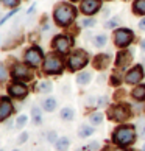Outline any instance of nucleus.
Wrapping results in <instances>:
<instances>
[{"instance_id": "f257e3e1", "label": "nucleus", "mask_w": 145, "mask_h": 151, "mask_svg": "<svg viewBox=\"0 0 145 151\" xmlns=\"http://www.w3.org/2000/svg\"><path fill=\"white\" fill-rule=\"evenodd\" d=\"M76 17V8L70 3H59L53 11V19L58 27H69Z\"/></svg>"}, {"instance_id": "f03ea898", "label": "nucleus", "mask_w": 145, "mask_h": 151, "mask_svg": "<svg viewBox=\"0 0 145 151\" xmlns=\"http://www.w3.org/2000/svg\"><path fill=\"white\" fill-rule=\"evenodd\" d=\"M113 142L120 147H130L136 142V128L133 125H122L113 132Z\"/></svg>"}, {"instance_id": "7ed1b4c3", "label": "nucleus", "mask_w": 145, "mask_h": 151, "mask_svg": "<svg viewBox=\"0 0 145 151\" xmlns=\"http://www.w3.org/2000/svg\"><path fill=\"white\" fill-rule=\"evenodd\" d=\"M42 69L47 75H61L64 70V63L58 55H48L42 64Z\"/></svg>"}, {"instance_id": "20e7f679", "label": "nucleus", "mask_w": 145, "mask_h": 151, "mask_svg": "<svg viewBox=\"0 0 145 151\" xmlns=\"http://www.w3.org/2000/svg\"><path fill=\"white\" fill-rule=\"evenodd\" d=\"M89 63V53L84 52V50H75L74 53L70 55V58L67 61L69 64V70L70 72H76V70H81L83 67H86Z\"/></svg>"}, {"instance_id": "39448f33", "label": "nucleus", "mask_w": 145, "mask_h": 151, "mask_svg": "<svg viewBox=\"0 0 145 151\" xmlns=\"http://www.w3.org/2000/svg\"><path fill=\"white\" fill-rule=\"evenodd\" d=\"M108 117L109 120H114V122H125L126 119L131 117V109L128 104H115L109 109Z\"/></svg>"}, {"instance_id": "423d86ee", "label": "nucleus", "mask_w": 145, "mask_h": 151, "mask_svg": "<svg viewBox=\"0 0 145 151\" xmlns=\"http://www.w3.org/2000/svg\"><path fill=\"white\" fill-rule=\"evenodd\" d=\"M134 41V33L128 28H119L114 33V44L120 48H126Z\"/></svg>"}, {"instance_id": "0eeeda50", "label": "nucleus", "mask_w": 145, "mask_h": 151, "mask_svg": "<svg viewBox=\"0 0 145 151\" xmlns=\"http://www.w3.org/2000/svg\"><path fill=\"white\" fill-rule=\"evenodd\" d=\"M24 59H25V63L28 64L30 67H38L39 64L42 63V59H44L42 50L39 48V47H30V48L25 52Z\"/></svg>"}, {"instance_id": "6e6552de", "label": "nucleus", "mask_w": 145, "mask_h": 151, "mask_svg": "<svg viewBox=\"0 0 145 151\" xmlns=\"http://www.w3.org/2000/svg\"><path fill=\"white\" fill-rule=\"evenodd\" d=\"M52 47H53L55 52L64 55V53H67L72 47V39L66 35H58V36H55L53 42H52Z\"/></svg>"}, {"instance_id": "1a4fd4ad", "label": "nucleus", "mask_w": 145, "mask_h": 151, "mask_svg": "<svg viewBox=\"0 0 145 151\" xmlns=\"http://www.w3.org/2000/svg\"><path fill=\"white\" fill-rule=\"evenodd\" d=\"M11 76L14 78L16 81H30L33 78V73L30 72V69L25 64H16L11 70Z\"/></svg>"}, {"instance_id": "9d476101", "label": "nucleus", "mask_w": 145, "mask_h": 151, "mask_svg": "<svg viewBox=\"0 0 145 151\" xmlns=\"http://www.w3.org/2000/svg\"><path fill=\"white\" fill-rule=\"evenodd\" d=\"M8 93H9V97H13V98L22 100L28 95V87H27L24 83L16 81V83H11L8 86Z\"/></svg>"}, {"instance_id": "9b49d317", "label": "nucleus", "mask_w": 145, "mask_h": 151, "mask_svg": "<svg viewBox=\"0 0 145 151\" xmlns=\"http://www.w3.org/2000/svg\"><path fill=\"white\" fill-rule=\"evenodd\" d=\"M100 8H102V2L100 0H83L81 2V13L86 16L97 14Z\"/></svg>"}, {"instance_id": "f8f14e48", "label": "nucleus", "mask_w": 145, "mask_h": 151, "mask_svg": "<svg viewBox=\"0 0 145 151\" xmlns=\"http://www.w3.org/2000/svg\"><path fill=\"white\" fill-rule=\"evenodd\" d=\"M144 78V69L142 65H134L133 69L125 75V83L126 84H137Z\"/></svg>"}, {"instance_id": "ddd939ff", "label": "nucleus", "mask_w": 145, "mask_h": 151, "mask_svg": "<svg viewBox=\"0 0 145 151\" xmlns=\"http://www.w3.org/2000/svg\"><path fill=\"white\" fill-rule=\"evenodd\" d=\"M13 112H14V106L11 103V100L8 97H2V103H0V120L5 122Z\"/></svg>"}, {"instance_id": "4468645a", "label": "nucleus", "mask_w": 145, "mask_h": 151, "mask_svg": "<svg viewBox=\"0 0 145 151\" xmlns=\"http://www.w3.org/2000/svg\"><path fill=\"white\" fill-rule=\"evenodd\" d=\"M131 61H133V53L130 50H122V52H119V55H117V58H115V65L120 67V69H123V67H128L131 64Z\"/></svg>"}, {"instance_id": "2eb2a0df", "label": "nucleus", "mask_w": 145, "mask_h": 151, "mask_svg": "<svg viewBox=\"0 0 145 151\" xmlns=\"http://www.w3.org/2000/svg\"><path fill=\"white\" fill-rule=\"evenodd\" d=\"M109 63H111V56H109V55L100 53L98 56H95V59H94V67H95L97 70H105Z\"/></svg>"}, {"instance_id": "dca6fc26", "label": "nucleus", "mask_w": 145, "mask_h": 151, "mask_svg": "<svg viewBox=\"0 0 145 151\" xmlns=\"http://www.w3.org/2000/svg\"><path fill=\"white\" fill-rule=\"evenodd\" d=\"M131 97L136 100V101H145V84H139L133 89Z\"/></svg>"}, {"instance_id": "f3484780", "label": "nucleus", "mask_w": 145, "mask_h": 151, "mask_svg": "<svg viewBox=\"0 0 145 151\" xmlns=\"http://www.w3.org/2000/svg\"><path fill=\"white\" fill-rule=\"evenodd\" d=\"M56 98L53 97H48V98H44L42 100V109L47 111V112H53L55 109H56Z\"/></svg>"}, {"instance_id": "a211bd4d", "label": "nucleus", "mask_w": 145, "mask_h": 151, "mask_svg": "<svg viewBox=\"0 0 145 151\" xmlns=\"http://www.w3.org/2000/svg\"><path fill=\"white\" fill-rule=\"evenodd\" d=\"M59 117H61V120H64V122H72L75 119V111L72 108H63L59 112Z\"/></svg>"}, {"instance_id": "6ab92c4d", "label": "nucleus", "mask_w": 145, "mask_h": 151, "mask_svg": "<svg viewBox=\"0 0 145 151\" xmlns=\"http://www.w3.org/2000/svg\"><path fill=\"white\" fill-rule=\"evenodd\" d=\"M133 13L136 16H145V0H134V3H133Z\"/></svg>"}, {"instance_id": "aec40b11", "label": "nucleus", "mask_w": 145, "mask_h": 151, "mask_svg": "<svg viewBox=\"0 0 145 151\" xmlns=\"http://www.w3.org/2000/svg\"><path fill=\"white\" fill-rule=\"evenodd\" d=\"M35 91L38 93H48V92H52V83H50V81H41V83H38L36 87H35Z\"/></svg>"}, {"instance_id": "412c9836", "label": "nucleus", "mask_w": 145, "mask_h": 151, "mask_svg": "<svg viewBox=\"0 0 145 151\" xmlns=\"http://www.w3.org/2000/svg\"><path fill=\"white\" fill-rule=\"evenodd\" d=\"M70 147V140L67 137H59L56 143H55V148H56V151H67Z\"/></svg>"}, {"instance_id": "4be33fe9", "label": "nucleus", "mask_w": 145, "mask_h": 151, "mask_svg": "<svg viewBox=\"0 0 145 151\" xmlns=\"http://www.w3.org/2000/svg\"><path fill=\"white\" fill-rule=\"evenodd\" d=\"M31 119H33V123H35V125H41L42 123V111H41V108L33 106L31 108Z\"/></svg>"}, {"instance_id": "5701e85b", "label": "nucleus", "mask_w": 145, "mask_h": 151, "mask_svg": "<svg viewBox=\"0 0 145 151\" xmlns=\"http://www.w3.org/2000/svg\"><path fill=\"white\" fill-rule=\"evenodd\" d=\"M91 80H92V73H89V72H81V73L76 76V83H78V84H81V86L89 84Z\"/></svg>"}, {"instance_id": "b1692460", "label": "nucleus", "mask_w": 145, "mask_h": 151, "mask_svg": "<svg viewBox=\"0 0 145 151\" xmlns=\"http://www.w3.org/2000/svg\"><path fill=\"white\" fill-rule=\"evenodd\" d=\"M94 134V128L92 126H87V125H81L80 129H78V136H80L81 139H86L89 136H92Z\"/></svg>"}, {"instance_id": "393cba45", "label": "nucleus", "mask_w": 145, "mask_h": 151, "mask_svg": "<svg viewBox=\"0 0 145 151\" xmlns=\"http://www.w3.org/2000/svg\"><path fill=\"white\" fill-rule=\"evenodd\" d=\"M108 42V37L106 35H95V37H94V45H95L97 48H102L106 45Z\"/></svg>"}, {"instance_id": "a878e982", "label": "nucleus", "mask_w": 145, "mask_h": 151, "mask_svg": "<svg viewBox=\"0 0 145 151\" xmlns=\"http://www.w3.org/2000/svg\"><path fill=\"white\" fill-rule=\"evenodd\" d=\"M91 123L92 125H100V123L103 122V114L102 112H94V114H91Z\"/></svg>"}, {"instance_id": "bb28decb", "label": "nucleus", "mask_w": 145, "mask_h": 151, "mask_svg": "<svg viewBox=\"0 0 145 151\" xmlns=\"http://www.w3.org/2000/svg\"><path fill=\"white\" fill-rule=\"evenodd\" d=\"M95 24H97V20L92 19V17H87V16H86V17L83 19V22H81V25L84 27V28H92Z\"/></svg>"}, {"instance_id": "cd10ccee", "label": "nucleus", "mask_w": 145, "mask_h": 151, "mask_svg": "<svg viewBox=\"0 0 145 151\" xmlns=\"http://www.w3.org/2000/svg\"><path fill=\"white\" fill-rule=\"evenodd\" d=\"M119 24H120V19L119 17H114V19H111L109 22H106V28H109V30H113V28H117L119 27Z\"/></svg>"}, {"instance_id": "c85d7f7f", "label": "nucleus", "mask_w": 145, "mask_h": 151, "mask_svg": "<svg viewBox=\"0 0 145 151\" xmlns=\"http://www.w3.org/2000/svg\"><path fill=\"white\" fill-rule=\"evenodd\" d=\"M2 3H3V6H6V8H16L20 3V0H2Z\"/></svg>"}, {"instance_id": "c756f323", "label": "nucleus", "mask_w": 145, "mask_h": 151, "mask_svg": "<svg viewBox=\"0 0 145 151\" xmlns=\"http://www.w3.org/2000/svg\"><path fill=\"white\" fill-rule=\"evenodd\" d=\"M27 120H28V119H27V115L17 117V120H16V128H19V129H20V128H24L25 123H27Z\"/></svg>"}, {"instance_id": "7c9ffc66", "label": "nucleus", "mask_w": 145, "mask_h": 151, "mask_svg": "<svg viewBox=\"0 0 145 151\" xmlns=\"http://www.w3.org/2000/svg\"><path fill=\"white\" fill-rule=\"evenodd\" d=\"M58 139H59V137H56V132H55V131H48V132H47V142L56 143Z\"/></svg>"}, {"instance_id": "2f4dec72", "label": "nucleus", "mask_w": 145, "mask_h": 151, "mask_svg": "<svg viewBox=\"0 0 145 151\" xmlns=\"http://www.w3.org/2000/svg\"><path fill=\"white\" fill-rule=\"evenodd\" d=\"M98 147H100L98 142H92V143H89L87 147H84V150L86 151H95V150H98Z\"/></svg>"}, {"instance_id": "473e14b6", "label": "nucleus", "mask_w": 145, "mask_h": 151, "mask_svg": "<svg viewBox=\"0 0 145 151\" xmlns=\"http://www.w3.org/2000/svg\"><path fill=\"white\" fill-rule=\"evenodd\" d=\"M16 13H17V9H14V11H11V13H8L6 16H5V17H2V20H0V24H2V25H3V24H5V22H6V20L9 19V17H13V16H14Z\"/></svg>"}, {"instance_id": "72a5a7b5", "label": "nucleus", "mask_w": 145, "mask_h": 151, "mask_svg": "<svg viewBox=\"0 0 145 151\" xmlns=\"http://www.w3.org/2000/svg\"><path fill=\"white\" fill-rule=\"evenodd\" d=\"M111 84L119 86L120 84V76L119 75H113V76H111Z\"/></svg>"}, {"instance_id": "f704fd0d", "label": "nucleus", "mask_w": 145, "mask_h": 151, "mask_svg": "<svg viewBox=\"0 0 145 151\" xmlns=\"http://www.w3.org/2000/svg\"><path fill=\"white\" fill-rule=\"evenodd\" d=\"M27 140H28V132H22L20 137L17 139V143H24V142H27Z\"/></svg>"}, {"instance_id": "c9c22d12", "label": "nucleus", "mask_w": 145, "mask_h": 151, "mask_svg": "<svg viewBox=\"0 0 145 151\" xmlns=\"http://www.w3.org/2000/svg\"><path fill=\"white\" fill-rule=\"evenodd\" d=\"M97 104L100 106V108H102V106H106V104H108V97H102V98H98Z\"/></svg>"}, {"instance_id": "e433bc0d", "label": "nucleus", "mask_w": 145, "mask_h": 151, "mask_svg": "<svg viewBox=\"0 0 145 151\" xmlns=\"http://www.w3.org/2000/svg\"><path fill=\"white\" fill-rule=\"evenodd\" d=\"M0 73H2V76H0L2 80H5V78H6V69H5V65H3V64L0 65Z\"/></svg>"}, {"instance_id": "4c0bfd02", "label": "nucleus", "mask_w": 145, "mask_h": 151, "mask_svg": "<svg viewBox=\"0 0 145 151\" xmlns=\"http://www.w3.org/2000/svg\"><path fill=\"white\" fill-rule=\"evenodd\" d=\"M139 28H141L142 31H145V19L141 20V24H139Z\"/></svg>"}, {"instance_id": "58836bf2", "label": "nucleus", "mask_w": 145, "mask_h": 151, "mask_svg": "<svg viewBox=\"0 0 145 151\" xmlns=\"http://www.w3.org/2000/svg\"><path fill=\"white\" fill-rule=\"evenodd\" d=\"M141 136L145 139V123H144V125H142V128H141Z\"/></svg>"}, {"instance_id": "ea45409f", "label": "nucleus", "mask_w": 145, "mask_h": 151, "mask_svg": "<svg viewBox=\"0 0 145 151\" xmlns=\"http://www.w3.org/2000/svg\"><path fill=\"white\" fill-rule=\"evenodd\" d=\"M141 48L145 52V39H142V42H141Z\"/></svg>"}, {"instance_id": "a19ab883", "label": "nucleus", "mask_w": 145, "mask_h": 151, "mask_svg": "<svg viewBox=\"0 0 145 151\" xmlns=\"http://www.w3.org/2000/svg\"><path fill=\"white\" fill-rule=\"evenodd\" d=\"M111 151H128V150H123V148H114V150H111Z\"/></svg>"}, {"instance_id": "79ce46f5", "label": "nucleus", "mask_w": 145, "mask_h": 151, "mask_svg": "<svg viewBox=\"0 0 145 151\" xmlns=\"http://www.w3.org/2000/svg\"><path fill=\"white\" fill-rule=\"evenodd\" d=\"M70 2H78V0H70Z\"/></svg>"}, {"instance_id": "37998d69", "label": "nucleus", "mask_w": 145, "mask_h": 151, "mask_svg": "<svg viewBox=\"0 0 145 151\" xmlns=\"http://www.w3.org/2000/svg\"><path fill=\"white\" fill-rule=\"evenodd\" d=\"M76 151H84V150H76Z\"/></svg>"}, {"instance_id": "c03bdc74", "label": "nucleus", "mask_w": 145, "mask_h": 151, "mask_svg": "<svg viewBox=\"0 0 145 151\" xmlns=\"http://www.w3.org/2000/svg\"><path fill=\"white\" fill-rule=\"evenodd\" d=\"M13 151H19V150H13Z\"/></svg>"}, {"instance_id": "a18cd8bd", "label": "nucleus", "mask_w": 145, "mask_h": 151, "mask_svg": "<svg viewBox=\"0 0 145 151\" xmlns=\"http://www.w3.org/2000/svg\"><path fill=\"white\" fill-rule=\"evenodd\" d=\"M142 151H145V147H144V150H142Z\"/></svg>"}]
</instances>
